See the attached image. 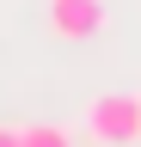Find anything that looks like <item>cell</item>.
I'll return each instance as SVG.
<instances>
[{"instance_id": "cell-1", "label": "cell", "mask_w": 141, "mask_h": 147, "mask_svg": "<svg viewBox=\"0 0 141 147\" xmlns=\"http://www.w3.org/2000/svg\"><path fill=\"white\" fill-rule=\"evenodd\" d=\"M86 129H92L104 147L141 141V98H135V92H98L92 110H86Z\"/></svg>"}, {"instance_id": "cell-2", "label": "cell", "mask_w": 141, "mask_h": 147, "mask_svg": "<svg viewBox=\"0 0 141 147\" xmlns=\"http://www.w3.org/2000/svg\"><path fill=\"white\" fill-rule=\"evenodd\" d=\"M49 31L67 37V43L98 37L104 31V0H49Z\"/></svg>"}, {"instance_id": "cell-3", "label": "cell", "mask_w": 141, "mask_h": 147, "mask_svg": "<svg viewBox=\"0 0 141 147\" xmlns=\"http://www.w3.org/2000/svg\"><path fill=\"white\" fill-rule=\"evenodd\" d=\"M19 147H74L55 123H37V129H19Z\"/></svg>"}, {"instance_id": "cell-4", "label": "cell", "mask_w": 141, "mask_h": 147, "mask_svg": "<svg viewBox=\"0 0 141 147\" xmlns=\"http://www.w3.org/2000/svg\"><path fill=\"white\" fill-rule=\"evenodd\" d=\"M0 147H19V129H0Z\"/></svg>"}]
</instances>
